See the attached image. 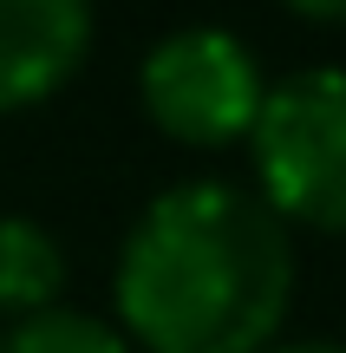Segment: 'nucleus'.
I'll use <instances>...</instances> for the list:
<instances>
[{"label":"nucleus","instance_id":"nucleus-6","mask_svg":"<svg viewBox=\"0 0 346 353\" xmlns=\"http://www.w3.org/2000/svg\"><path fill=\"white\" fill-rule=\"evenodd\" d=\"M0 353H131L125 327L78 307H46V314L13 321V334H0Z\"/></svg>","mask_w":346,"mask_h":353},{"label":"nucleus","instance_id":"nucleus-7","mask_svg":"<svg viewBox=\"0 0 346 353\" xmlns=\"http://www.w3.org/2000/svg\"><path fill=\"white\" fill-rule=\"evenodd\" d=\"M288 7L294 20H314V26H346V0H274Z\"/></svg>","mask_w":346,"mask_h":353},{"label":"nucleus","instance_id":"nucleus-1","mask_svg":"<svg viewBox=\"0 0 346 353\" xmlns=\"http://www.w3.org/2000/svg\"><path fill=\"white\" fill-rule=\"evenodd\" d=\"M294 229L255 183H170L125 229L111 275L118 327L144 353H261L294 314Z\"/></svg>","mask_w":346,"mask_h":353},{"label":"nucleus","instance_id":"nucleus-5","mask_svg":"<svg viewBox=\"0 0 346 353\" xmlns=\"http://www.w3.org/2000/svg\"><path fill=\"white\" fill-rule=\"evenodd\" d=\"M65 294V249L33 216H0V314L26 321L59 307Z\"/></svg>","mask_w":346,"mask_h":353},{"label":"nucleus","instance_id":"nucleus-8","mask_svg":"<svg viewBox=\"0 0 346 353\" xmlns=\"http://www.w3.org/2000/svg\"><path fill=\"white\" fill-rule=\"evenodd\" d=\"M261 353H346L340 341H274V347H261Z\"/></svg>","mask_w":346,"mask_h":353},{"label":"nucleus","instance_id":"nucleus-2","mask_svg":"<svg viewBox=\"0 0 346 353\" xmlns=\"http://www.w3.org/2000/svg\"><path fill=\"white\" fill-rule=\"evenodd\" d=\"M255 196L307 236H346V65L268 79L248 131Z\"/></svg>","mask_w":346,"mask_h":353},{"label":"nucleus","instance_id":"nucleus-4","mask_svg":"<svg viewBox=\"0 0 346 353\" xmlns=\"http://www.w3.org/2000/svg\"><path fill=\"white\" fill-rule=\"evenodd\" d=\"M85 52L91 0H0V118L65 92Z\"/></svg>","mask_w":346,"mask_h":353},{"label":"nucleus","instance_id":"nucleus-3","mask_svg":"<svg viewBox=\"0 0 346 353\" xmlns=\"http://www.w3.org/2000/svg\"><path fill=\"white\" fill-rule=\"evenodd\" d=\"M261 99H268V72H261L255 46L216 20H190L164 33L138 65L144 118L170 144H190V151L248 144Z\"/></svg>","mask_w":346,"mask_h":353}]
</instances>
